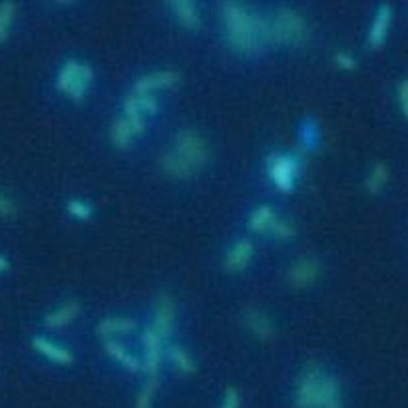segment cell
<instances>
[{"label": "cell", "mask_w": 408, "mask_h": 408, "mask_svg": "<svg viewBox=\"0 0 408 408\" xmlns=\"http://www.w3.org/2000/svg\"><path fill=\"white\" fill-rule=\"evenodd\" d=\"M271 222H273V211H271V207L263 205V207L253 211V215L249 219V229L255 231V233H261V231L269 229Z\"/></svg>", "instance_id": "21"}, {"label": "cell", "mask_w": 408, "mask_h": 408, "mask_svg": "<svg viewBox=\"0 0 408 408\" xmlns=\"http://www.w3.org/2000/svg\"><path fill=\"white\" fill-rule=\"evenodd\" d=\"M131 136H133V131H131L130 124L124 118L114 122V126H111V142L118 148H128L131 142Z\"/></svg>", "instance_id": "20"}, {"label": "cell", "mask_w": 408, "mask_h": 408, "mask_svg": "<svg viewBox=\"0 0 408 408\" xmlns=\"http://www.w3.org/2000/svg\"><path fill=\"white\" fill-rule=\"evenodd\" d=\"M390 14H392V12H390L389 4H383V6L378 8V12H376L374 22H372L371 26V34H369V44H371L372 48L383 46V42H385V38H387V32H389Z\"/></svg>", "instance_id": "10"}, {"label": "cell", "mask_w": 408, "mask_h": 408, "mask_svg": "<svg viewBox=\"0 0 408 408\" xmlns=\"http://www.w3.org/2000/svg\"><path fill=\"white\" fill-rule=\"evenodd\" d=\"M106 353L110 354L111 358H116L120 365H124L126 369H130V371H140V361L130 354L120 343H116V341H108L106 343Z\"/></svg>", "instance_id": "18"}, {"label": "cell", "mask_w": 408, "mask_h": 408, "mask_svg": "<svg viewBox=\"0 0 408 408\" xmlns=\"http://www.w3.org/2000/svg\"><path fill=\"white\" fill-rule=\"evenodd\" d=\"M398 98H400L402 111H405V116L408 118V80L400 82V86H398Z\"/></svg>", "instance_id": "33"}, {"label": "cell", "mask_w": 408, "mask_h": 408, "mask_svg": "<svg viewBox=\"0 0 408 408\" xmlns=\"http://www.w3.org/2000/svg\"><path fill=\"white\" fill-rule=\"evenodd\" d=\"M295 405L297 408H345L336 378L321 369H309L301 376Z\"/></svg>", "instance_id": "2"}, {"label": "cell", "mask_w": 408, "mask_h": 408, "mask_svg": "<svg viewBox=\"0 0 408 408\" xmlns=\"http://www.w3.org/2000/svg\"><path fill=\"white\" fill-rule=\"evenodd\" d=\"M32 345L36 349L38 353H42L46 358L54 361V363H60V365H70L72 363V354L70 351L58 347L54 343H50L48 339H42V336H34L32 339Z\"/></svg>", "instance_id": "12"}, {"label": "cell", "mask_w": 408, "mask_h": 408, "mask_svg": "<svg viewBox=\"0 0 408 408\" xmlns=\"http://www.w3.org/2000/svg\"><path fill=\"white\" fill-rule=\"evenodd\" d=\"M178 82H180V72H173V70L153 72V74L144 76V78L138 80L133 94H151L153 90H162V88L173 86Z\"/></svg>", "instance_id": "6"}, {"label": "cell", "mask_w": 408, "mask_h": 408, "mask_svg": "<svg viewBox=\"0 0 408 408\" xmlns=\"http://www.w3.org/2000/svg\"><path fill=\"white\" fill-rule=\"evenodd\" d=\"M222 408H239V392L235 389L225 390Z\"/></svg>", "instance_id": "31"}, {"label": "cell", "mask_w": 408, "mask_h": 408, "mask_svg": "<svg viewBox=\"0 0 408 408\" xmlns=\"http://www.w3.org/2000/svg\"><path fill=\"white\" fill-rule=\"evenodd\" d=\"M78 68H80V62H76V60H68L64 64V68L58 74V90L60 92H68V88L72 86L76 74H78Z\"/></svg>", "instance_id": "22"}, {"label": "cell", "mask_w": 408, "mask_h": 408, "mask_svg": "<svg viewBox=\"0 0 408 408\" xmlns=\"http://www.w3.org/2000/svg\"><path fill=\"white\" fill-rule=\"evenodd\" d=\"M173 316H175V311H173V301L169 297H160L158 301V307H155V319H153V327L151 331L158 334L162 341L166 339L169 331H171V325H173Z\"/></svg>", "instance_id": "7"}, {"label": "cell", "mask_w": 408, "mask_h": 408, "mask_svg": "<svg viewBox=\"0 0 408 408\" xmlns=\"http://www.w3.org/2000/svg\"><path fill=\"white\" fill-rule=\"evenodd\" d=\"M169 356H171V361L178 365V369L184 372H195V365H193V361L189 358V354L182 349V347H171L169 349Z\"/></svg>", "instance_id": "25"}, {"label": "cell", "mask_w": 408, "mask_h": 408, "mask_svg": "<svg viewBox=\"0 0 408 408\" xmlns=\"http://www.w3.org/2000/svg\"><path fill=\"white\" fill-rule=\"evenodd\" d=\"M68 213L76 217V219H88L92 215V207L86 205L84 202H78V200H72L68 204Z\"/></svg>", "instance_id": "28"}, {"label": "cell", "mask_w": 408, "mask_h": 408, "mask_svg": "<svg viewBox=\"0 0 408 408\" xmlns=\"http://www.w3.org/2000/svg\"><path fill=\"white\" fill-rule=\"evenodd\" d=\"M334 60H336V64H339L341 68H347V70H354V68H356V62H354L349 54L339 52V54L334 56Z\"/></svg>", "instance_id": "32"}, {"label": "cell", "mask_w": 408, "mask_h": 408, "mask_svg": "<svg viewBox=\"0 0 408 408\" xmlns=\"http://www.w3.org/2000/svg\"><path fill=\"white\" fill-rule=\"evenodd\" d=\"M316 275H319V265H316L315 261L301 259L291 267V271H289V281H291L293 287L305 289V287H309V285L315 281Z\"/></svg>", "instance_id": "9"}, {"label": "cell", "mask_w": 408, "mask_h": 408, "mask_svg": "<svg viewBox=\"0 0 408 408\" xmlns=\"http://www.w3.org/2000/svg\"><path fill=\"white\" fill-rule=\"evenodd\" d=\"M253 255V245L251 241L243 239V241L235 243V247L227 253V259H225V267L229 271H241L249 265Z\"/></svg>", "instance_id": "11"}, {"label": "cell", "mask_w": 408, "mask_h": 408, "mask_svg": "<svg viewBox=\"0 0 408 408\" xmlns=\"http://www.w3.org/2000/svg\"><path fill=\"white\" fill-rule=\"evenodd\" d=\"M301 140L307 148H313L316 144V124L313 120H305L303 131H301Z\"/></svg>", "instance_id": "29"}, {"label": "cell", "mask_w": 408, "mask_h": 408, "mask_svg": "<svg viewBox=\"0 0 408 408\" xmlns=\"http://www.w3.org/2000/svg\"><path fill=\"white\" fill-rule=\"evenodd\" d=\"M136 329V321L133 319H124V316H114V319H104L98 325V334L110 339L111 334L118 333H130Z\"/></svg>", "instance_id": "14"}, {"label": "cell", "mask_w": 408, "mask_h": 408, "mask_svg": "<svg viewBox=\"0 0 408 408\" xmlns=\"http://www.w3.org/2000/svg\"><path fill=\"white\" fill-rule=\"evenodd\" d=\"M299 162L295 155H281L275 153L269 158V171H271V178L275 182V186L281 191H291L295 186V175H297Z\"/></svg>", "instance_id": "5"}, {"label": "cell", "mask_w": 408, "mask_h": 408, "mask_svg": "<svg viewBox=\"0 0 408 408\" xmlns=\"http://www.w3.org/2000/svg\"><path fill=\"white\" fill-rule=\"evenodd\" d=\"M14 2H2L0 4V44L8 38V30H10V24L14 19Z\"/></svg>", "instance_id": "23"}, {"label": "cell", "mask_w": 408, "mask_h": 408, "mask_svg": "<svg viewBox=\"0 0 408 408\" xmlns=\"http://www.w3.org/2000/svg\"><path fill=\"white\" fill-rule=\"evenodd\" d=\"M223 17L231 46L245 54H257L267 42H271V24L247 12L239 4L223 2Z\"/></svg>", "instance_id": "1"}, {"label": "cell", "mask_w": 408, "mask_h": 408, "mask_svg": "<svg viewBox=\"0 0 408 408\" xmlns=\"http://www.w3.org/2000/svg\"><path fill=\"white\" fill-rule=\"evenodd\" d=\"M271 24V42L299 44L305 38V22L291 8H281Z\"/></svg>", "instance_id": "4"}, {"label": "cell", "mask_w": 408, "mask_h": 408, "mask_svg": "<svg viewBox=\"0 0 408 408\" xmlns=\"http://www.w3.org/2000/svg\"><path fill=\"white\" fill-rule=\"evenodd\" d=\"M207 162V149L195 131H180L175 149L164 155L162 166L173 178H189Z\"/></svg>", "instance_id": "3"}, {"label": "cell", "mask_w": 408, "mask_h": 408, "mask_svg": "<svg viewBox=\"0 0 408 408\" xmlns=\"http://www.w3.org/2000/svg\"><path fill=\"white\" fill-rule=\"evenodd\" d=\"M144 369L149 376H155V372L160 369V361H162V339L153 333L151 329H148L144 333Z\"/></svg>", "instance_id": "8"}, {"label": "cell", "mask_w": 408, "mask_h": 408, "mask_svg": "<svg viewBox=\"0 0 408 408\" xmlns=\"http://www.w3.org/2000/svg\"><path fill=\"white\" fill-rule=\"evenodd\" d=\"M133 96V100H136V106H138V110L142 111V114H155L158 111V102H155V98L151 96V94H131Z\"/></svg>", "instance_id": "27"}, {"label": "cell", "mask_w": 408, "mask_h": 408, "mask_svg": "<svg viewBox=\"0 0 408 408\" xmlns=\"http://www.w3.org/2000/svg\"><path fill=\"white\" fill-rule=\"evenodd\" d=\"M155 389H158V380L155 376H151L146 387L142 389V392L138 394V400H136V408H151V402H153V394H155Z\"/></svg>", "instance_id": "26"}, {"label": "cell", "mask_w": 408, "mask_h": 408, "mask_svg": "<svg viewBox=\"0 0 408 408\" xmlns=\"http://www.w3.org/2000/svg\"><path fill=\"white\" fill-rule=\"evenodd\" d=\"M387 178H389V171H387V166L385 164H376L374 169H372L371 178L367 180V187L371 193H378L383 186L387 184Z\"/></svg>", "instance_id": "24"}, {"label": "cell", "mask_w": 408, "mask_h": 408, "mask_svg": "<svg viewBox=\"0 0 408 408\" xmlns=\"http://www.w3.org/2000/svg\"><path fill=\"white\" fill-rule=\"evenodd\" d=\"M80 313V307L78 303H66L62 307H58L54 313L46 316V327L56 329V327H66L72 319H76Z\"/></svg>", "instance_id": "16"}, {"label": "cell", "mask_w": 408, "mask_h": 408, "mask_svg": "<svg viewBox=\"0 0 408 408\" xmlns=\"http://www.w3.org/2000/svg\"><path fill=\"white\" fill-rule=\"evenodd\" d=\"M6 269H8V259L0 255V273H2V271H6Z\"/></svg>", "instance_id": "35"}, {"label": "cell", "mask_w": 408, "mask_h": 408, "mask_svg": "<svg viewBox=\"0 0 408 408\" xmlns=\"http://www.w3.org/2000/svg\"><path fill=\"white\" fill-rule=\"evenodd\" d=\"M269 231H273V233H275L277 237H281V239H289V237H293V233H295V229H293L289 223L279 222L275 217H273V222L269 225Z\"/></svg>", "instance_id": "30"}, {"label": "cell", "mask_w": 408, "mask_h": 408, "mask_svg": "<svg viewBox=\"0 0 408 408\" xmlns=\"http://www.w3.org/2000/svg\"><path fill=\"white\" fill-rule=\"evenodd\" d=\"M10 213H14V205H12V202H8L6 197L0 195V215H10Z\"/></svg>", "instance_id": "34"}, {"label": "cell", "mask_w": 408, "mask_h": 408, "mask_svg": "<svg viewBox=\"0 0 408 408\" xmlns=\"http://www.w3.org/2000/svg\"><path fill=\"white\" fill-rule=\"evenodd\" d=\"M124 114H126V122L130 124V128L133 133H142L144 131V118H142V111L138 110V106H136V100H133V96H128L126 100H124Z\"/></svg>", "instance_id": "19"}, {"label": "cell", "mask_w": 408, "mask_h": 408, "mask_svg": "<svg viewBox=\"0 0 408 408\" xmlns=\"http://www.w3.org/2000/svg\"><path fill=\"white\" fill-rule=\"evenodd\" d=\"M92 68L90 66H86V64H80V68H78V74H76L74 82H72V86L68 88V96L72 98V100H82L86 92H88V88H90V84H92Z\"/></svg>", "instance_id": "15"}, {"label": "cell", "mask_w": 408, "mask_h": 408, "mask_svg": "<svg viewBox=\"0 0 408 408\" xmlns=\"http://www.w3.org/2000/svg\"><path fill=\"white\" fill-rule=\"evenodd\" d=\"M171 8H173V12H175V17H178V20H180V24H182V26L191 28V30L200 28V14H197V10H195V4H193V2L175 0V2H171Z\"/></svg>", "instance_id": "13"}, {"label": "cell", "mask_w": 408, "mask_h": 408, "mask_svg": "<svg viewBox=\"0 0 408 408\" xmlns=\"http://www.w3.org/2000/svg\"><path fill=\"white\" fill-rule=\"evenodd\" d=\"M247 325L253 333L259 336L261 341H271L275 336V329L271 325V321L259 311H251L247 316Z\"/></svg>", "instance_id": "17"}]
</instances>
